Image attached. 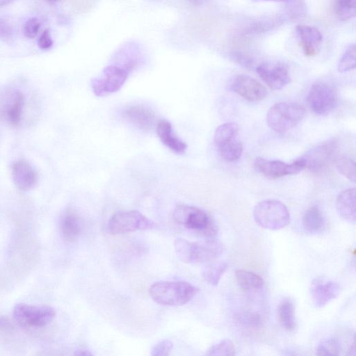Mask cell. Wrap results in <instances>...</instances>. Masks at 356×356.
<instances>
[{
  "label": "cell",
  "mask_w": 356,
  "mask_h": 356,
  "mask_svg": "<svg viewBox=\"0 0 356 356\" xmlns=\"http://www.w3.org/2000/svg\"><path fill=\"white\" fill-rule=\"evenodd\" d=\"M337 149V140L332 139L311 148L301 158L305 168L314 173L325 170L335 158Z\"/></svg>",
  "instance_id": "cell-10"
},
{
  "label": "cell",
  "mask_w": 356,
  "mask_h": 356,
  "mask_svg": "<svg viewBox=\"0 0 356 356\" xmlns=\"http://www.w3.org/2000/svg\"><path fill=\"white\" fill-rule=\"evenodd\" d=\"M207 355H235V347L229 339H224L212 346L207 352Z\"/></svg>",
  "instance_id": "cell-33"
},
{
  "label": "cell",
  "mask_w": 356,
  "mask_h": 356,
  "mask_svg": "<svg viewBox=\"0 0 356 356\" xmlns=\"http://www.w3.org/2000/svg\"><path fill=\"white\" fill-rule=\"evenodd\" d=\"M156 131L162 143L177 154L186 152L187 145L174 132L171 123L166 120H160L156 124Z\"/></svg>",
  "instance_id": "cell-19"
},
{
  "label": "cell",
  "mask_w": 356,
  "mask_h": 356,
  "mask_svg": "<svg viewBox=\"0 0 356 356\" xmlns=\"http://www.w3.org/2000/svg\"><path fill=\"white\" fill-rule=\"evenodd\" d=\"M297 35L304 54L307 56H314L320 50L323 36L320 31L308 25H298Z\"/></svg>",
  "instance_id": "cell-17"
},
{
  "label": "cell",
  "mask_w": 356,
  "mask_h": 356,
  "mask_svg": "<svg viewBox=\"0 0 356 356\" xmlns=\"http://www.w3.org/2000/svg\"><path fill=\"white\" fill-rule=\"evenodd\" d=\"M323 222L322 213L317 206H312L307 209L302 216V225L309 232L318 231Z\"/></svg>",
  "instance_id": "cell-26"
},
{
  "label": "cell",
  "mask_w": 356,
  "mask_h": 356,
  "mask_svg": "<svg viewBox=\"0 0 356 356\" xmlns=\"http://www.w3.org/2000/svg\"><path fill=\"white\" fill-rule=\"evenodd\" d=\"M13 29L11 24L3 19L0 18V39L9 41L13 38Z\"/></svg>",
  "instance_id": "cell-36"
},
{
  "label": "cell",
  "mask_w": 356,
  "mask_h": 356,
  "mask_svg": "<svg viewBox=\"0 0 356 356\" xmlns=\"http://www.w3.org/2000/svg\"><path fill=\"white\" fill-rule=\"evenodd\" d=\"M56 310L49 305L17 304L13 311L14 321L26 328H39L49 324L56 317Z\"/></svg>",
  "instance_id": "cell-6"
},
{
  "label": "cell",
  "mask_w": 356,
  "mask_h": 356,
  "mask_svg": "<svg viewBox=\"0 0 356 356\" xmlns=\"http://www.w3.org/2000/svg\"><path fill=\"white\" fill-rule=\"evenodd\" d=\"M53 40L49 30H44L39 36L38 40V47L43 50L49 49L53 46Z\"/></svg>",
  "instance_id": "cell-37"
},
{
  "label": "cell",
  "mask_w": 356,
  "mask_h": 356,
  "mask_svg": "<svg viewBox=\"0 0 356 356\" xmlns=\"http://www.w3.org/2000/svg\"><path fill=\"white\" fill-rule=\"evenodd\" d=\"M174 248L178 258L185 263H209L215 261L223 252L220 242L209 238L204 241L192 242L177 238Z\"/></svg>",
  "instance_id": "cell-1"
},
{
  "label": "cell",
  "mask_w": 356,
  "mask_h": 356,
  "mask_svg": "<svg viewBox=\"0 0 356 356\" xmlns=\"http://www.w3.org/2000/svg\"><path fill=\"white\" fill-rule=\"evenodd\" d=\"M294 305L289 298H284L278 307V318L283 328L292 331L296 328Z\"/></svg>",
  "instance_id": "cell-23"
},
{
  "label": "cell",
  "mask_w": 356,
  "mask_h": 356,
  "mask_svg": "<svg viewBox=\"0 0 356 356\" xmlns=\"http://www.w3.org/2000/svg\"><path fill=\"white\" fill-rule=\"evenodd\" d=\"M122 115L129 122L145 131L152 130L156 124L154 112L143 105L129 106L123 110Z\"/></svg>",
  "instance_id": "cell-14"
},
{
  "label": "cell",
  "mask_w": 356,
  "mask_h": 356,
  "mask_svg": "<svg viewBox=\"0 0 356 356\" xmlns=\"http://www.w3.org/2000/svg\"><path fill=\"white\" fill-rule=\"evenodd\" d=\"M335 165L337 170L352 182H355V163L350 157L341 155L335 157Z\"/></svg>",
  "instance_id": "cell-30"
},
{
  "label": "cell",
  "mask_w": 356,
  "mask_h": 356,
  "mask_svg": "<svg viewBox=\"0 0 356 356\" xmlns=\"http://www.w3.org/2000/svg\"><path fill=\"white\" fill-rule=\"evenodd\" d=\"M232 57L235 62L238 63V64L243 65L246 68L250 69L253 67L252 59L246 55H244L239 52H235L232 54Z\"/></svg>",
  "instance_id": "cell-38"
},
{
  "label": "cell",
  "mask_w": 356,
  "mask_h": 356,
  "mask_svg": "<svg viewBox=\"0 0 356 356\" xmlns=\"http://www.w3.org/2000/svg\"><path fill=\"white\" fill-rule=\"evenodd\" d=\"M356 49L354 44L350 45L341 57L337 69L340 72H346L355 68Z\"/></svg>",
  "instance_id": "cell-31"
},
{
  "label": "cell",
  "mask_w": 356,
  "mask_h": 356,
  "mask_svg": "<svg viewBox=\"0 0 356 356\" xmlns=\"http://www.w3.org/2000/svg\"><path fill=\"white\" fill-rule=\"evenodd\" d=\"M155 222L138 211H122L114 213L108 220L106 232L111 234H124L153 229Z\"/></svg>",
  "instance_id": "cell-7"
},
{
  "label": "cell",
  "mask_w": 356,
  "mask_h": 356,
  "mask_svg": "<svg viewBox=\"0 0 356 356\" xmlns=\"http://www.w3.org/2000/svg\"><path fill=\"white\" fill-rule=\"evenodd\" d=\"M216 147L220 157L227 162L238 161L243 152V145L236 138Z\"/></svg>",
  "instance_id": "cell-24"
},
{
  "label": "cell",
  "mask_w": 356,
  "mask_h": 356,
  "mask_svg": "<svg viewBox=\"0 0 356 356\" xmlns=\"http://www.w3.org/2000/svg\"><path fill=\"white\" fill-rule=\"evenodd\" d=\"M239 286L247 292H256L261 289L264 282L259 275L245 270H238L235 273Z\"/></svg>",
  "instance_id": "cell-21"
},
{
  "label": "cell",
  "mask_w": 356,
  "mask_h": 356,
  "mask_svg": "<svg viewBox=\"0 0 356 356\" xmlns=\"http://www.w3.org/2000/svg\"><path fill=\"white\" fill-rule=\"evenodd\" d=\"M230 88L249 102H259L268 95L266 88L256 79L244 74H238L230 81Z\"/></svg>",
  "instance_id": "cell-12"
},
{
  "label": "cell",
  "mask_w": 356,
  "mask_h": 356,
  "mask_svg": "<svg viewBox=\"0 0 356 356\" xmlns=\"http://www.w3.org/2000/svg\"><path fill=\"white\" fill-rule=\"evenodd\" d=\"M238 127L234 122H226L220 125L215 131L213 142L216 146L236 138Z\"/></svg>",
  "instance_id": "cell-27"
},
{
  "label": "cell",
  "mask_w": 356,
  "mask_h": 356,
  "mask_svg": "<svg viewBox=\"0 0 356 356\" xmlns=\"http://www.w3.org/2000/svg\"><path fill=\"white\" fill-rule=\"evenodd\" d=\"M339 292V285L333 281L315 280L312 284V298L317 307L325 306L331 300L335 298Z\"/></svg>",
  "instance_id": "cell-18"
},
{
  "label": "cell",
  "mask_w": 356,
  "mask_h": 356,
  "mask_svg": "<svg viewBox=\"0 0 356 356\" xmlns=\"http://www.w3.org/2000/svg\"><path fill=\"white\" fill-rule=\"evenodd\" d=\"M234 319L237 323L246 329L257 330L262 325L261 316L254 312H238L235 315Z\"/></svg>",
  "instance_id": "cell-28"
},
{
  "label": "cell",
  "mask_w": 356,
  "mask_h": 356,
  "mask_svg": "<svg viewBox=\"0 0 356 356\" xmlns=\"http://www.w3.org/2000/svg\"><path fill=\"white\" fill-rule=\"evenodd\" d=\"M40 22L36 17L29 19L23 26L24 35L28 38H34L38 33Z\"/></svg>",
  "instance_id": "cell-34"
},
{
  "label": "cell",
  "mask_w": 356,
  "mask_h": 356,
  "mask_svg": "<svg viewBox=\"0 0 356 356\" xmlns=\"http://www.w3.org/2000/svg\"><path fill=\"white\" fill-rule=\"evenodd\" d=\"M227 267L228 264L225 261L209 262L202 271V276L209 284L217 285Z\"/></svg>",
  "instance_id": "cell-25"
},
{
  "label": "cell",
  "mask_w": 356,
  "mask_h": 356,
  "mask_svg": "<svg viewBox=\"0 0 356 356\" xmlns=\"http://www.w3.org/2000/svg\"><path fill=\"white\" fill-rule=\"evenodd\" d=\"M349 355H355V338L353 339V342L352 346L350 348Z\"/></svg>",
  "instance_id": "cell-41"
},
{
  "label": "cell",
  "mask_w": 356,
  "mask_h": 356,
  "mask_svg": "<svg viewBox=\"0 0 356 356\" xmlns=\"http://www.w3.org/2000/svg\"><path fill=\"white\" fill-rule=\"evenodd\" d=\"M129 72L125 68L112 64L106 66L102 75L91 81V88L97 97H105L118 92L124 84Z\"/></svg>",
  "instance_id": "cell-8"
},
{
  "label": "cell",
  "mask_w": 356,
  "mask_h": 356,
  "mask_svg": "<svg viewBox=\"0 0 356 356\" xmlns=\"http://www.w3.org/2000/svg\"><path fill=\"white\" fill-rule=\"evenodd\" d=\"M253 217L257 225L270 230L281 229L290 222L288 209L276 200H266L257 203L253 209Z\"/></svg>",
  "instance_id": "cell-3"
},
{
  "label": "cell",
  "mask_w": 356,
  "mask_h": 356,
  "mask_svg": "<svg viewBox=\"0 0 356 356\" xmlns=\"http://www.w3.org/2000/svg\"><path fill=\"white\" fill-rule=\"evenodd\" d=\"M260 78L273 90H280L291 81L288 68L280 63H263L256 68Z\"/></svg>",
  "instance_id": "cell-13"
},
{
  "label": "cell",
  "mask_w": 356,
  "mask_h": 356,
  "mask_svg": "<svg viewBox=\"0 0 356 356\" xmlns=\"http://www.w3.org/2000/svg\"><path fill=\"white\" fill-rule=\"evenodd\" d=\"M356 0H334L335 15L341 21H348L355 15Z\"/></svg>",
  "instance_id": "cell-29"
},
{
  "label": "cell",
  "mask_w": 356,
  "mask_h": 356,
  "mask_svg": "<svg viewBox=\"0 0 356 356\" xmlns=\"http://www.w3.org/2000/svg\"><path fill=\"white\" fill-rule=\"evenodd\" d=\"M195 6H202L207 3L209 0H186Z\"/></svg>",
  "instance_id": "cell-40"
},
{
  "label": "cell",
  "mask_w": 356,
  "mask_h": 356,
  "mask_svg": "<svg viewBox=\"0 0 356 356\" xmlns=\"http://www.w3.org/2000/svg\"><path fill=\"white\" fill-rule=\"evenodd\" d=\"M254 168L265 177L275 179L286 175L298 174L305 168V165L301 157L291 163L259 157L254 161Z\"/></svg>",
  "instance_id": "cell-11"
},
{
  "label": "cell",
  "mask_w": 356,
  "mask_h": 356,
  "mask_svg": "<svg viewBox=\"0 0 356 356\" xmlns=\"http://www.w3.org/2000/svg\"><path fill=\"white\" fill-rule=\"evenodd\" d=\"M172 347L173 343L171 341L168 339L160 341L153 346L151 355L153 356H167L171 352Z\"/></svg>",
  "instance_id": "cell-35"
},
{
  "label": "cell",
  "mask_w": 356,
  "mask_h": 356,
  "mask_svg": "<svg viewBox=\"0 0 356 356\" xmlns=\"http://www.w3.org/2000/svg\"><path fill=\"white\" fill-rule=\"evenodd\" d=\"M175 221L180 225L212 238L216 232L210 216L204 210L188 204L177 205L172 214Z\"/></svg>",
  "instance_id": "cell-5"
},
{
  "label": "cell",
  "mask_w": 356,
  "mask_h": 356,
  "mask_svg": "<svg viewBox=\"0 0 356 356\" xmlns=\"http://www.w3.org/2000/svg\"><path fill=\"white\" fill-rule=\"evenodd\" d=\"M197 289L184 281H163L154 283L149 293L156 303L166 306L183 305L189 302Z\"/></svg>",
  "instance_id": "cell-2"
},
{
  "label": "cell",
  "mask_w": 356,
  "mask_h": 356,
  "mask_svg": "<svg viewBox=\"0 0 356 356\" xmlns=\"http://www.w3.org/2000/svg\"><path fill=\"white\" fill-rule=\"evenodd\" d=\"M74 354L76 355H84V356L92 355V353L89 350L84 348H78L77 350H76Z\"/></svg>",
  "instance_id": "cell-39"
},
{
  "label": "cell",
  "mask_w": 356,
  "mask_h": 356,
  "mask_svg": "<svg viewBox=\"0 0 356 356\" xmlns=\"http://www.w3.org/2000/svg\"><path fill=\"white\" fill-rule=\"evenodd\" d=\"M58 227L63 238L68 242H73L82 233L83 223L77 211L70 207L62 213L59 218Z\"/></svg>",
  "instance_id": "cell-15"
},
{
  "label": "cell",
  "mask_w": 356,
  "mask_h": 356,
  "mask_svg": "<svg viewBox=\"0 0 356 356\" xmlns=\"http://www.w3.org/2000/svg\"><path fill=\"white\" fill-rule=\"evenodd\" d=\"M305 115V109L296 102H279L272 106L266 115L268 126L274 131L286 132L298 124Z\"/></svg>",
  "instance_id": "cell-4"
},
{
  "label": "cell",
  "mask_w": 356,
  "mask_h": 356,
  "mask_svg": "<svg viewBox=\"0 0 356 356\" xmlns=\"http://www.w3.org/2000/svg\"><path fill=\"white\" fill-rule=\"evenodd\" d=\"M13 0H0V7L5 6L10 3Z\"/></svg>",
  "instance_id": "cell-42"
},
{
  "label": "cell",
  "mask_w": 356,
  "mask_h": 356,
  "mask_svg": "<svg viewBox=\"0 0 356 356\" xmlns=\"http://www.w3.org/2000/svg\"><path fill=\"white\" fill-rule=\"evenodd\" d=\"M355 188L341 191L336 199V208L339 216L345 220L354 223L356 218Z\"/></svg>",
  "instance_id": "cell-20"
},
{
  "label": "cell",
  "mask_w": 356,
  "mask_h": 356,
  "mask_svg": "<svg viewBox=\"0 0 356 356\" xmlns=\"http://www.w3.org/2000/svg\"><path fill=\"white\" fill-rule=\"evenodd\" d=\"M24 105L23 93L20 90H15L12 94L6 108V117L12 125L17 126L20 123Z\"/></svg>",
  "instance_id": "cell-22"
},
{
  "label": "cell",
  "mask_w": 356,
  "mask_h": 356,
  "mask_svg": "<svg viewBox=\"0 0 356 356\" xmlns=\"http://www.w3.org/2000/svg\"><path fill=\"white\" fill-rule=\"evenodd\" d=\"M339 353L340 344L334 338L322 341L316 350V354L318 355H338Z\"/></svg>",
  "instance_id": "cell-32"
},
{
  "label": "cell",
  "mask_w": 356,
  "mask_h": 356,
  "mask_svg": "<svg viewBox=\"0 0 356 356\" xmlns=\"http://www.w3.org/2000/svg\"><path fill=\"white\" fill-rule=\"evenodd\" d=\"M12 178L15 185L21 191L32 189L37 184L38 174L28 162L19 160L11 167Z\"/></svg>",
  "instance_id": "cell-16"
},
{
  "label": "cell",
  "mask_w": 356,
  "mask_h": 356,
  "mask_svg": "<svg viewBox=\"0 0 356 356\" xmlns=\"http://www.w3.org/2000/svg\"><path fill=\"white\" fill-rule=\"evenodd\" d=\"M337 96L333 87L327 83H314L307 95V102L311 110L317 115L329 113L336 106Z\"/></svg>",
  "instance_id": "cell-9"
},
{
  "label": "cell",
  "mask_w": 356,
  "mask_h": 356,
  "mask_svg": "<svg viewBox=\"0 0 356 356\" xmlns=\"http://www.w3.org/2000/svg\"><path fill=\"white\" fill-rule=\"evenodd\" d=\"M254 1H275V2H280V1H285L288 0H252Z\"/></svg>",
  "instance_id": "cell-43"
}]
</instances>
